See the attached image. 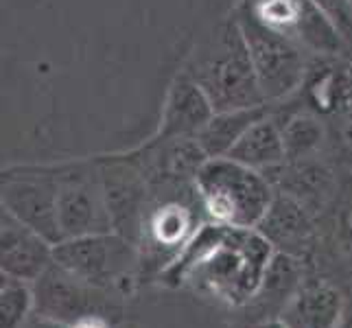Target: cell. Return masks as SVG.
<instances>
[{
    "mask_svg": "<svg viewBox=\"0 0 352 328\" xmlns=\"http://www.w3.org/2000/svg\"><path fill=\"white\" fill-rule=\"evenodd\" d=\"M272 256L274 248L258 230L206 221L157 281L190 287L230 309H241L261 287Z\"/></svg>",
    "mask_w": 352,
    "mask_h": 328,
    "instance_id": "cell-1",
    "label": "cell"
},
{
    "mask_svg": "<svg viewBox=\"0 0 352 328\" xmlns=\"http://www.w3.org/2000/svg\"><path fill=\"white\" fill-rule=\"evenodd\" d=\"M184 68L208 94L214 112L267 103L234 14L195 48Z\"/></svg>",
    "mask_w": 352,
    "mask_h": 328,
    "instance_id": "cell-2",
    "label": "cell"
},
{
    "mask_svg": "<svg viewBox=\"0 0 352 328\" xmlns=\"http://www.w3.org/2000/svg\"><path fill=\"white\" fill-rule=\"evenodd\" d=\"M149 204L142 217L138 250L142 276L157 281L208 221L195 182H151Z\"/></svg>",
    "mask_w": 352,
    "mask_h": 328,
    "instance_id": "cell-3",
    "label": "cell"
},
{
    "mask_svg": "<svg viewBox=\"0 0 352 328\" xmlns=\"http://www.w3.org/2000/svg\"><path fill=\"white\" fill-rule=\"evenodd\" d=\"M195 188L208 221L245 230H256L276 195L270 177L232 157H208Z\"/></svg>",
    "mask_w": 352,
    "mask_h": 328,
    "instance_id": "cell-4",
    "label": "cell"
},
{
    "mask_svg": "<svg viewBox=\"0 0 352 328\" xmlns=\"http://www.w3.org/2000/svg\"><path fill=\"white\" fill-rule=\"evenodd\" d=\"M55 263L79 281L116 298H127L142 278L140 250L118 232L64 239L55 245Z\"/></svg>",
    "mask_w": 352,
    "mask_h": 328,
    "instance_id": "cell-5",
    "label": "cell"
},
{
    "mask_svg": "<svg viewBox=\"0 0 352 328\" xmlns=\"http://www.w3.org/2000/svg\"><path fill=\"white\" fill-rule=\"evenodd\" d=\"M234 16L248 42L263 99L267 103L280 105L305 86L313 57L302 51L296 42L265 29L243 5L236 7Z\"/></svg>",
    "mask_w": 352,
    "mask_h": 328,
    "instance_id": "cell-6",
    "label": "cell"
},
{
    "mask_svg": "<svg viewBox=\"0 0 352 328\" xmlns=\"http://www.w3.org/2000/svg\"><path fill=\"white\" fill-rule=\"evenodd\" d=\"M57 215L64 239L114 232L103 175L96 157L57 164ZM62 239V241H64Z\"/></svg>",
    "mask_w": 352,
    "mask_h": 328,
    "instance_id": "cell-7",
    "label": "cell"
},
{
    "mask_svg": "<svg viewBox=\"0 0 352 328\" xmlns=\"http://www.w3.org/2000/svg\"><path fill=\"white\" fill-rule=\"evenodd\" d=\"M57 164L7 166L0 175V206L57 245L62 241L57 215Z\"/></svg>",
    "mask_w": 352,
    "mask_h": 328,
    "instance_id": "cell-8",
    "label": "cell"
},
{
    "mask_svg": "<svg viewBox=\"0 0 352 328\" xmlns=\"http://www.w3.org/2000/svg\"><path fill=\"white\" fill-rule=\"evenodd\" d=\"M239 5L265 29L296 42L313 59H331L350 51L311 0H243Z\"/></svg>",
    "mask_w": 352,
    "mask_h": 328,
    "instance_id": "cell-9",
    "label": "cell"
},
{
    "mask_svg": "<svg viewBox=\"0 0 352 328\" xmlns=\"http://www.w3.org/2000/svg\"><path fill=\"white\" fill-rule=\"evenodd\" d=\"M33 294L35 313L64 324H72L88 315H103V318L116 320L125 302L123 298H116L79 281L57 263H53L33 283Z\"/></svg>",
    "mask_w": 352,
    "mask_h": 328,
    "instance_id": "cell-10",
    "label": "cell"
},
{
    "mask_svg": "<svg viewBox=\"0 0 352 328\" xmlns=\"http://www.w3.org/2000/svg\"><path fill=\"white\" fill-rule=\"evenodd\" d=\"M101 166L107 206H110L114 232L138 245L142 217L149 204V179L133 153L96 157Z\"/></svg>",
    "mask_w": 352,
    "mask_h": 328,
    "instance_id": "cell-11",
    "label": "cell"
},
{
    "mask_svg": "<svg viewBox=\"0 0 352 328\" xmlns=\"http://www.w3.org/2000/svg\"><path fill=\"white\" fill-rule=\"evenodd\" d=\"M256 230L274 252L289 254L311 265L315 245H318V217L296 197L276 190Z\"/></svg>",
    "mask_w": 352,
    "mask_h": 328,
    "instance_id": "cell-12",
    "label": "cell"
},
{
    "mask_svg": "<svg viewBox=\"0 0 352 328\" xmlns=\"http://www.w3.org/2000/svg\"><path fill=\"white\" fill-rule=\"evenodd\" d=\"M55 263V245L11 212H0V274L35 283Z\"/></svg>",
    "mask_w": 352,
    "mask_h": 328,
    "instance_id": "cell-13",
    "label": "cell"
},
{
    "mask_svg": "<svg viewBox=\"0 0 352 328\" xmlns=\"http://www.w3.org/2000/svg\"><path fill=\"white\" fill-rule=\"evenodd\" d=\"M309 272H311L309 263L296 256H289V254L274 252L256 294L250 298L248 305H243L236 311L243 313V320L250 322V328H254L261 322L280 318L291 298L300 289V285L305 283Z\"/></svg>",
    "mask_w": 352,
    "mask_h": 328,
    "instance_id": "cell-14",
    "label": "cell"
},
{
    "mask_svg": "<svg viewBox=\"0 0 352 328\" xmlns=\"http://www.w3.org/2000/svg\"><path fill=\"white\" fill-rule=\"evenodd\" d=\"M212 116L214 107L208 94L186 68H182L166 90L155 138H195Z\"/></svg>",
    "mask_w": 352,
    "mask_h": 328,
    "instance_id": "cell-15",
    "label": "cell"
},
{
    "mask_svg": "<svg viewBox=\"0 0 352 328\" xmlns=\"http://www.w3.org/2000/svg\"><path fill=\"white\" fill-rule=\"evenodd\" d=\"M348 291L313 270L291 298L280 320L289 328H337L346 309Z\"/></svg>",
    "mask_w": 352,
    "mask_h": 328,
    "instance_id": "cell-16",
    "label": "cell"
},
{
    "mask_svg": "<svg viewBox=\"0 0 352 328\" xmlns=\"http://www.w3.org/2000/svg\"><path fill=\"white\" fill-rule=\"evenodd\" d=\"M223 157H232V160L254 168V171H261L265 175L272 173L274 168L283 166L287 162V153H285L280 120H278V107L272 114L256 120Z\"/></svg>",
    "mask_w": 352,
    "mask_h": 328,
    "instance_id": "cell-17",
    "label": "cell"
},
{
    "mask_svg": "<svg viewBox=\"0 0 352 328\" xmlns=\"http://www.w3.org/2000/svg\"><path fill=\"white\" fill-rule=\"evenodd\" d=\"M278 105L263 103L256 107H241V109H226V112H214V116L206 123V127L197 133V142L208 157H223L234 147L236 140L245 133L256 120L272 114Z\"/></svg>",
    "mask_w": 352,
    "mask_h": 328,
    "instance_id": "cell-18",
    "label": "cell"
},
{
    "mask_svg": "<svg viewBox=\"0 0 352 328\" xmlns=\"http://www.w3.org/2000/svg\"><path fill=\"white\" fill-rule=\"evenodd\" d=\"M278 120H280L285 153L289 162L320 157L326 140H329V129L318 114L311 109H298L285 118L278 116Z\"/></svg>",
    "mask_w": 352,
    "mask_h": 328,
    "instance_id": "cell-19",
    "label": "cell"
},
{
    "mask_svg": "<svg viewBox=\"0 0 352 328\" xmlns=\"http://www.w3.org/2000/svg\"><path fill=\"white\" fill-rule=\"evenodd\" d=\"M35 311L33 285L0 274V328H22Z\"/></svg>",
    "mask_w": 352,
    "mask_h": 328,
    "instance_id": "cell-20",
    "label": "cell"
},
{
    "mask_svg": "<svg viewBox=\"0 0 352 328\" xmlns=\"http://www.w3.org/2000/svg\"><path fill=\"white\" fill-rule=\"evenodd\" d=\"M335 31L342 35L348 48H352V0H311Z\"/></svg>",
    "mask_w": 352,
    "mask_h": 328,
    "instance_id": "cell-21",
    "label": "cell"
},
{
    "mask_svg": "<svg viewBox=\"0 0 352 328\" xmlns=\"http://www.w3.org/2000/svg\"><path fill=\"white\" fill-rule=\"evenodd\" d=\"M68 328H114V320L103 318V315H88V318L68 324Z\"/></svg>",
    "mask_w": 352,
    "mask_h": 328,
    "instance_id": "cell-22",
    "label": "cell"
},
{
    "mask_svg": "<svg viewBox=\"0 0 352 328\" xmlns=\"http://www.w3.org/2000/svg\"><path fill=\"white\" fill-rule=\"evenodd\" d=\"M22 328H68V324L57 322L53 318H46V315H40L33 311V315L22 324Z\"/></svg>",
    "mask_w": 352,
    "mask_h": 328,
    "instance_id": "cell-23",
    "label": "cell"
},
{
    "mask_svg": "<svg viewBox=\"0 0 352 328\" xmlns=\"http://www.w3.org/2000/svg\"><path fill=\"white\" fill-rule=\"evenodd\" d=\"M337 328H352V291H348V300H346V309L342 315V322Z\"/></svg>",
    "mask_w": 352,
    "mask_h": 328,
    "instance_id": "cell-24",
    "label": "cell"
},
{
    "mask_svg": "<svg viewBox=\"0 0 352 328\" xmlns=\"http://www.w3.org/2000/svg\"><path fill=\"white\" fill-rule=\"evenodd\" d=\"M254 328H289L280 318H274V320H267V322H261V324H256Z\"/></svg>",
    "mask_w": 352,
    "mask_h": 328,
    "instance_id": "cell-25",
    "label": "cell"
},
{
    "mask_svg": "<svg viewBox=\"0 0 352 328\" xmlns=\"http://www.w3.org/2000/svg\"><path fill=\"white\" fill-rule=\"evenodd\" d=\"M241 3H243V0H241Z\"/></svg>",
    "mask_w": 352,
    "mask_h": 328,
    "instance_id": "cell-26",
    "label": "cell"
}]
</instances>
